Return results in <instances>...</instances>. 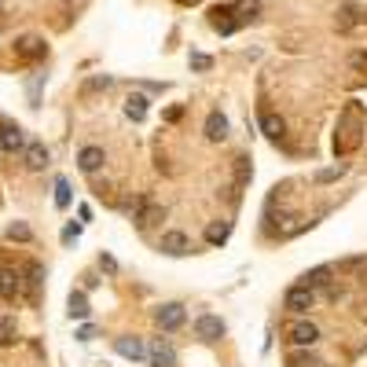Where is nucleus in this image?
I'll list each match as a JSON object with an SVG mask.
<instances>
[{
    "label": "nucleus",
    "instance_id": "25",
    "mask_svg": "<svg viewBox=\"0 0 367 367\" xmlns=\"http://www.w3.org/2000/svg\"><path fill=\"white\" fill-rule=\"evenodd\" d=\"M15 342V320L12 316H0V349Z\"/></svg>",
    "mask_w": 367,
    "mask_h": 367
},
{
    "label": "nucleus",
    "instance_id": "33",
    "mask_svg": "<svg viewBox=\"0 0 367 367\" xmlns=\"http://www.w3.org/2000/svg\"><path fill=\"white\" fill-rule=\"evenodd\" d=\"M100 268H107V272H118V261H114V257H100Z\"/></svg>",
    "mask_w": 367,
    "mask_h": 367
},
{
    "label": "nucleus",
    "instance_id": "9",
    "mask_svg": "<svg viewBox=\"0 0 367 367\" xmlns=\"http://www.w3.org/2000/svg\"><path fill=\"white\" fill-rule=\"evenodd\" d=\"M19 294H23V276H19L15 268H0V298L15 301Z\"/></svg>",
    "mask_w": 367,
    "mask_h": 367
},
{
    "label": "nucleus",
    "instance_id": "15",
    "mask_svg": "<svg viewBox=\"0 0 367 367\" xmlns=\"http://www.w3.org/2000/svg\"><path fill=\"white\" fill-rule=\"evenodd\" d=\"M15 52H19V56H26V59H45L48 45L41 37H19L15 41Z\"/></svg>",
    "mask_w": 367,
    "mask_h": 367
},
{
    "label": "nucleus",
    "instance_id": "11",
    "mask_svg": "<svg viewBox=\"0 0 367 367\" xmlns=\"http://www.w3.org/2000/svg\"><path fill=\"white\" fill-rule=\"evenodd\" d=\"M23 158H26V166L30 169H48V162H52V155H48V147L45 144H41V140H34V144H26L23 147Z\"/></svg>",
    "mask_w": 367,
    "mask_h": 367
},
{
    "label": "nucleus",
    "instance_id": "4",
    "mask_svg": "<svg viewBox=\"0 0 367 367\" xmlns=\"http://www.w3.org/2000/svg\"><path fill=\"white\" fill-rule=\"evenodd\" d=\"M195 334L202 342H221L224 334H228V327H224L221 316H210V312H202V316L195 320Z\"/></svg>",
    "mask_w": 367,
    "mask_h": 367
},
{
    "label": "nucleus",
    "instance_id": "35",
    "mask_svg": "<svg viewBox=\"0 0 367 367\" xmlns=\"http://www.w3.org/2000/svg\"><path fill=\"white\" fill-rule=\"evenodd\" d=\"M338 173H342V169H323V173H320V180L327 184V180H334V177H338Z\"/></svg>",
    "mask_w": 367,
    "mask_h": 367
},
{
    "label": "nucleus",
    "instance_id": "6",
    "mask_svg": "<svg viewBox=\"0 0 367 367\" xmlns=\"http://www.w3.org/2000/svg\"><path fill=\"white\" fill-rule=\"evenodd\" d=\"M23 147H26V133H23V129L12 125V122L0 125V151H4V155H19Z\"/></svg>",
    "mask_w": 367,
    "mask_h": 367
},
{
    "label": "nucleus",
    "instance_id": "12",
    "mask_svg": "<svg viewBox=\"0 0 367 367\" xmlns=\"http://www.w3.org/2000/svg\"><path fill=\"white\" fill-rule=\"evenodd\" d=\"M103 162H107L103 147H81V155H78V169L92 177V173H100V169H103Z\"/></svg>",
    "mask_w": 367,
    "mask_h": 367
},
{
    "label": "nucleus",
    "instance_id": "22",
    "mask_svg": "<svg viewBox=\"0 0 367 367\" xmlns=\"http://www.w3.org/2000/svg\"><path fill=\"white\" fill-rule=\"evenodd\" d=\"M250 177H254V166H250V158H235V191H243L246 184H250Z\"/></svg>",
    "mask_w": 367,
    "mask_h": 367
},
{
    "label": "nucleus",
    "instance_id": "29",
    "mask_svg": "<svg viewBox=\"0 0 367 367\" xmlns=\"http://www.w3.org/2000/svg\"><path fill=\"white\" fill-rule=\"evenodd\" d=\"M8 239H19V243H30V228H26V224H12V228H8Z\"/></svg>",
    "mask_w": 367,
    "mask_h": 367
},
{
    "label": "nucleus",
    "instance_id": "32",
    "mask_svg": "<svg viewBox=\"0 0 367 367\" xmlns=\"http://www.w3.org/2000/svg\"><path fill=\"white\" fill-rule=\"evenodd\" d=\"M78 235H81V228H78V224H70V228L63 232V243H74V239H78Z\"/></svg>",
    "mask_w": 367,
    "mask_h": 367
},
{
    "label": "nucleus",
    "instance_id": "13",
    "mask_svg": "<svg viewBox=\"0 0 367 367\" xmlns=\"http://www.w3.org/2000/svg\"><path fill=\"white\" fill-rule=\"evenodd\" d=\"M232 15H235V8H213L210 12L213 30H217V34H235V30H239V19H232Z\"/></svg>",
    "mask_w": 367,
    "mask_h": 367
},
{
    "label": "nucleus",
    "instance_id": "5",
    "mask_svg": "<svg viewBox=\"0 0 367 367\" xmlns=\"http://www.w3.org/2000/svg\"><path fill=\"white\" fill-rule=\"evenodd\" d=\"M155 320H158L162 331H180L184 320H188V312H184L180 301H169V305H162V309L155 312Z\"/></svg>",
    "mask_w": 367,
    "mask_h": 367
},
{
    "label": "nucleus",
    "instance_id": "26",
    "mask_svg": "<svg viewBox=\"0 0 367 367\" xmlns=\"http://www.w3.org/2000/svg\"><path fill=\"white\" fill-rule=\"evenodd\" d=\"M56 206H59V210L70 206V184H67V180H56Z\"/></svg>",
    "mask_w": 367,
    "mask_h": 367
},
{
    "label": "nucleus",
    "instance_id": "10",
    "mask_svg": "<svg viewBox=\"0 0 367 367\" xmlns=\"http://www.w3.org/2000/svg\"><path fill=\"white\" fill-rule=\"evenodd\" d=\"M114 349L118 353H122L125 356V360H144V356H147V345L144 342H140V338H133V334H122V338H114Z\"/></svg>",
    "mask_w": 367,
    "mask_h": 367
},
{
    "label": "nucleus",
    "instance_id": "17",
    "mask_svg": "<svg viewBox=\"0 0 367 367\" xmlns=\"http://www.w3.org/2000/svg\"><path fill=\"white\" fill-rule=\"evenodd\" d=\"M261 133H265L268 140H276V144H279V140L287 136V122H283L279 114H261Z\"/></svg>",
    "mask_w": 367,
    "mask_h": 367
},
{
    "label": "nucleus",
    "instance_id": "21",
    "mask_svg": "<svg viewBox=\"0 0 367 367\" xmlns=\"http://www.w3.org/2000/svg\"><path fill=\"white\" fill-rule=\"evenodd\" d=\"M228 235H232V224L228 221H213L210 228H206V243L210 246H221V243H228Z\"/></svg>",
    "mask_w": 367,
    "mask_h": 367
},
{
    "label": "nucleus",
    "instance_id": "36",
    "mask_svg": "<svg viewBox=\"0 0 367 367\" xmlns=\"http://www.w3.org/2000/svg\"><path fill=\"white\" fill-rule=\"evenodd\" d=\"M180 4H199V0H180Z\"/></svg>",
    "mask_w": 367,
    "mask_h": 367
},
{
    "label": "nucleus",
    "instance_id": "16",
    "mask_svg": "<svg viewBox=\"0 0 367 367\" xmlns=\"http://www.w3.org/2000/svg\"><path fill=\"white\" fill-rule=\"evenodd\" d=\"M206 140H213V144L228 140V118H224L221 111H213V114L206 118Z\"/></svg>",
    "mask_w": 367,
    "mask_h": 367
},
{
    "label": "nucleus",
    "instance_id": "3",
    "mask_svg": "<svg viewBox=\"0 0 367 367\" xmlns=\"http://www.w3.org/2000/svg\"><path fill=\"white\" fill-rule=\"evenodd\" d=\"M147 360H151V367H177V349L169 345V338H151Z\"/></svg>",
    "mask_w": 367,
    "mask_h": 367
},
{
    "label": "nucleus",
    "instance_id": "27",
    "mask_svg": "<svg viewBox=\"0 0 367 367\" xmlns=\"http://www.w3.org/2000/svg\"><path fill=\"white\" fill-rule=\"evenodd\" d=\"M353 23H356V8H353V4H345L342 12H338V26H342V30H349Z\"/></svg>",
    "mask_w": 367,
    "mask_h": 367
},
{
    "label": "nucleus",
    "instance_id": "1",
    "mask_svg": "<svg viewBox=\"0 0 367 367\" xmlns=\"http://www.w3.org/2000/svg\"><path fill=\"white\" fill-rule=\"evenodd\" d=\"M342 140H334V147L342 151H353L356 144H360V107H349V111H345V122H342Z\"/></svg>",
    "mask_w": 367,
    "mask_h": 367
},
{
    "label": "nucleus",
    "instance_id": "31",
    "mask_svg": "<svg viewBox=\"0 0 367 367\" xmlns=\"http://www.w3.org/2000/svg\"><path fill=\"white\" fill-rule=\"evenodd\" d=\"M210 67H213L210 56H202V52H195V56H191V70H210Z\"/></svg>",
    "mask_w": 367,
    "mask_h": 367
},
{
    "label": "nucleus",
    "instance_id": "24",
    "mask_svg": "<svg viewBox=\"0 0 367 367\" xmlns=\"http://www.w3.org/2000/svg\"><path fill=\"white\" fill-rule=\"evenodd\" d=\"M41 283H45V268L30 265V301H34V305H37V298H41Z\"/></svg>",
    "mask_w": 367,
    "mask_h": 367
},
{
    "label": "nucleus",
    "instance_id": "2",
    "mask_svg": "<svg viewBox=\"0 0 367 367\" xmlns=\"http://www.w3.org/2000/svg\"><path fill=\"white\" fill-rule=\"evenodd\" d=\"M283 305H287L290 312H298V316H305L309 309H316V294H312L309 287L298 283V287H290L287 294H283Z\"/></svg>",
    "mask_w": 367,
    "mask_h": 367
},
{
    "label": "nucleus",
    "instance_id": "7",
    "mask_svg": "<svg viewBox=\"0 0 367 367\" xmlns=\"http://www.w3.org/2000/svg\"><path fill=\"white\" fill-rule=\"evenodd\" d=\"M290 342L294 345H305V349H312V345L320 342V327L312 320H298V323H290Z\"/></svg>",
    "mask_w": 367,
    "mask_h": 367
},
{
    "label": "nucleus",
    "instance_id": "28",
    "mask_svg": "<svg viewBox=\"0 0 367 367\" xmlns=\"http://www.w3.org/2000/svg\"><path fill=\"white\" fill-rule=\"evenodd\" d=\"M246 19H250V23L257 19V4H254V0H243V4H239V23H246Z\"/></svg>",
    "mask_w": 367,
    "mask_h": 367
},
{
    "label": "nucleus",
    "instance_id": "20",
    "mask_svg": "<svg viewBox=\"0 0 367 367\" xmlns=\"http://www.w3.org/2000/svg\"><path fill=\"white\" fill-rule=\"evenodd\" d=\"M125 118L129 122H144L147 118V96H129L125 100Z\"/></svg>",
    "mask_w": 367,
    "mask_h": 367
},
{
    "label": "nucleus",
    "instance_id": "23",
    "mask_svg": "<svg viewBox=\"0 0 367 367\" xmlns=\"http://www.w3.org/2000/svg\"><path fill=\"white\" fill-rule=\"evenodd\" d=\"M287 367H320V360L305 349V345H298V349L287 356Z\"/></svg>",
    "mask_w": 367,
    "mask_h": 367
},
{
    "label": "nucleus",
    "instance_id": "30",
    "mask_svg": "<svg viewBox=\"0 0 367 367\" xmlns=\"http://www.w3.org/2000/svg\"><path fill=\"white\" fill-rule=\"evenodd\" d=\"M111 85H114V78H107V74H103V78H92V81H85V92H96V89H111Z\"/></svg>",
    "mask_w": 367,
    "mask_h": 367
},
{
    "label": "nucleus",
    "instance_id": "14",
    "mask_svg": "<svg viewBox=\"0 0 367 367\" xmlns=\"http://www.w3.org/2000/svg\"><path fill=\"white\" fill-rule=\"evenodd\" d=\"M162 217H166V210H162V206H155V202H147V199H144V206H140V210L133 213V221H136V228H140V232H144V228H151V224H155V221H162Z\"/></svg>",
    "mask_w": 367,
    "mask_h": 367
},
{
    "label": "nucleus",
    "instance_id": "19",
    "mask_svg": "<svg viewBox=\"0 0 367 367\" xmlns=\"http://www.w3.org/2000/svg\"><path fill=\"white\" fill-rule=\"evenodd\" d=\"M331 276H334V268L331 265H323V268H312V272L301 276V287H309V290H316V287H327L331 283Z\"/></svg>",
    "mask_w": 367,
    "mask_h": 367
},
{
    "label": "nucleus",
    "instance_id": "34",
    "mask_svg": "<svg viewBox=\"0 0 367 367\" xmlns=\"http://www.w3.org/2000/svg\"><path fill=\"white\" fill-rule=\"evenodd\" d=\"M78 338H81V342H92V338H96V327H81Z\"/></svg>",
    "mask_w": 367,
    "mask_h": 367
},
{
    "label": "nucleus",
    "instance_id": "18",
    "mask_svg": "<svg viewBox=\"0 0 367 367\" xmlns=\"http://www.w3.org/2000/svg\"><path fill=\"white\" fill-rule=\"evenodd\" d=\"M67 312H70V320H89V316H92L89 298H85L81 290H74V294L67 298Z\"/></svg>",
    "mask_w": 367,
    "mask_h": 367
},
{
    "label": "nucleus",
    "instance_id": "8",
    "mask_svg": "<svg viewBox=\"0 0 367 367\" xmlns=\"http://www.w3.org/2000/svg\"><path fill=\"white\" fill-rule=\"evenodd\" d=\"M158 250L169 254V257H184V254H191V239L184 232H166L158 239Z\"/></svg>",
    "mask_w": 367,
    "mask_h": 367
}]
</instances>
